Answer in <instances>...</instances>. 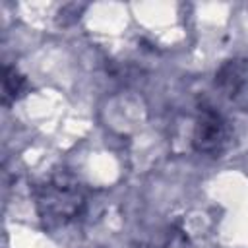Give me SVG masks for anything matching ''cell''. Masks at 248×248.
<instances>
[{
	"instance_id": "1",
	"label": "cell",
	"mask_w": 248,
	"mask_h": 248,
	"mask_svg": "<svg viewBox=\"0 0 248 248\" xmlns=\"http://www.w3.org/2000/svg\"><path fill=\"white\" fill-rule=\"evenodd\" d=\"M231 141V126L213 107H202L194 124L192 143L198 153L219 155Z\"/></svg>"
},
{
	"instance_id": "4",
	"label": "cell",
	"mask_w": 248,
	"mask_h": 248,
	"mask_svg": "<svg viewBox=\"0 0 248 248\" xmlns=\"http://www.w3.org/2000/svg\"><path fill=\"white\" fill-rule=\"evenodd\" d=\"M25 87V78L12 66H6L4 70V103H10L19 97V93Z\"/></svg>"
},
{
	"instance_id": "3",
	"label": "cell",
	"mask_w": 248,
	"mask_h": 248,
	"mask_svg": "<svg viewBox=\"0 0 248 248\" xmlns=\"http://www.w3.org/2000/svg\"><path fill=\"white\" fill-rule=\"evenodd\" d=\"M246 79H248L246 58H231L215 74V85L229 97H234L246 85Z\"/></svg>"
},
{
	"instance_id": "2",
	"label": "cell",
	"mask_w": 248,
	"mask_h": 248,
	"mask_svg": "<svg viewBox=\"0 0 248 248\" xmlns=\"http://www.w3.org/2000/svg\"><path fill=\"white\" fill-rule=\"evenodd\" d=\"M37 205L41 213L48 219L56 221H68L76 217L83 205L81 196L76 188H72L66 182H50L41 188V194L37 198Z\"/></svg>"
}]
</instances>
